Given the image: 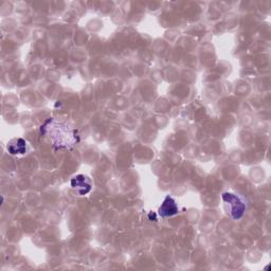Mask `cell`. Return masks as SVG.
Segmentation results:
<instances>
[{"mask_svg": "<svg viewBox=\"0 0 271 271\" xmlns=\"http://www.w3.org/2000/svg\"><path fill=\"white\" fill-rule=\"evenodd\" d=\"M222 200L225 201L228 213H230L232 218L239 219L240 217H242L246 207L245 203L242 202L236 195L232 193H223Z\"/></svg>", "mask_w": 271, "mask_h": 271, "instance_id": "7a4b0ae2", "label": "cell"}, {"mask_svg": "<svg viewBox=\"0 0 271 271\" xmlns=\"http://www.w3.org/2000/svg\"><path fill=\"white\" fill-rule=\"evenodd\" d=\"M42 132L49 136L50 140L59 148H68L79 142V136L76 129L70 128L67 124L59 122L58 120L50 119L42 126Z\"/></svg>", "mask_w": 271, "mask_h": 271, "instance_id": "6da1fadb", "label": "cell"}, {"mask_svg": "<svg viewBox=\"0 0 271 271\" xmlns=\"http://www.w3.org/2000/svg\"><path fill=\"white\" fill-rule=\"evenodd\" d=\"M71 186L80 195H86L91 191V182L85 175H78L72 178Z\"/></svg>", "mask_w": 271, "mask_h": 271, "instance_id": "3957f363", "label": "cell"}, {"mask_svg": "<svg viewBox=\"0 0 271 271\" xmlns=\"http://www.w3.org/2000/svg\"><path fill=\"white\" fill-rule=\"evenodd\" d=\"M158 212L161 217H171L178 213V207H177L175 200L170 196H167Z\"/></svg>", "mask_w": 271, "mask_h": 271, "instance_id": "277c9868", "label": "cell"}, {"mask_svg": "<svg viewBox=\"0 0 271 271\" xmlns=\"http://www.w3.org/2000/svg\"><path fill=\"white\" fill-rule=\"evenodd\" d=\"M26 141L24 139H15L8 145V151L11 155H18L26 153Z\"/></svg>", "mask_w": 271, "mask_h": 271, "instance_id": "5b68a950", "label": "cell"}]
</instances>
